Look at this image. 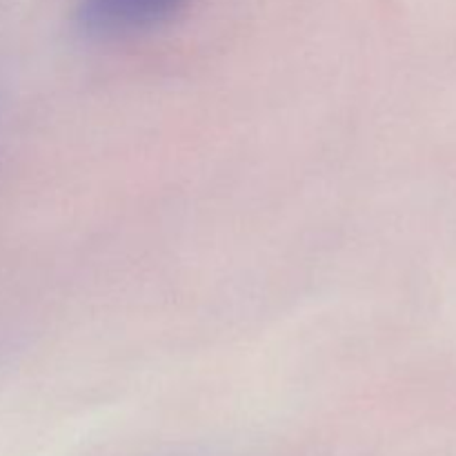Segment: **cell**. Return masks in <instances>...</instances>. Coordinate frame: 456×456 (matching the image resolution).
Masks as SVG:
<instances>
[{"instance_id": "obj_1", "label": "cell", "mask_w": 456, "mask_h": 456, "mask_svg": "<svg viewBox=\"0 0 456 456\" xmlns=\"http://www.w3.org/2000/svg\"><path fill=\"white\" fill-rule=\"evenodd\" d=\"M185 0H80L78 25L89 36L118 38L172 20Z\"/></svg>"}]
</instances>
